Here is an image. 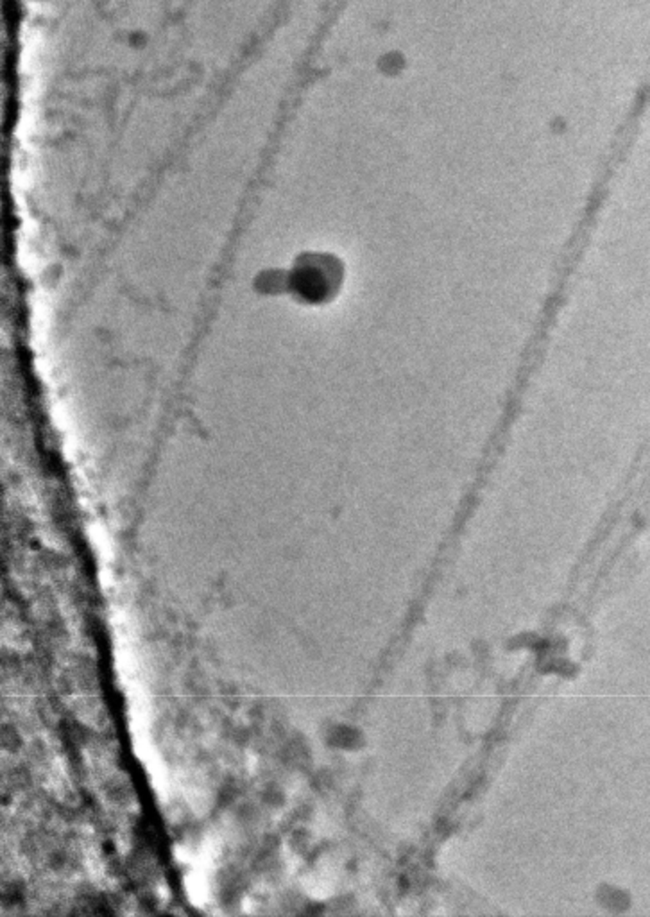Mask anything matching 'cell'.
Here are the masks:
<instances>
[{"label":"cell","instance_id":"obj_1","mask_svg":"<svg viewBox=\"0 0 650 917\" xmlns=\"http://www.w3.org/2000/svg\"><path fill=\"white\" fill-rule=\"evenodd\" d=\"M326 278H328V273L325 268H321L319 264H309V266H303L298 269V277L294 278V282L298 284L300 294H303L305 298L319 300L321 296L328 294L333 287V282L326 280ZM330 278H332V275H330Z\"/></svg>","mask_w":650,"mask_h":917}]
</instances>
